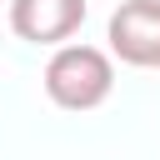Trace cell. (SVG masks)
I'll return each instance as SVG.
<instances>
[{
  "instance_id": "obj_1",
  "label": "cell",
  "mask_w": 160,
  "mask_h": 160,
  "mask_svg": "<svg viewBox=\"0 0 160 160\" xmlns=\"http://www.w3.org/2000/svg\"><path fill=\"white\" fill-rule=\"evenodd\" d=\"M110 90H115V60H110V50H100V45L65 40V45H55V55L45 60V95H50V105H60V110H75V115L100 110V105L110 100Z\"/></svg>"
},
{
  "instance_id": "obj_2",
  "label": "cell",
  "mask_w": 160,
  "mask_h": 160,
  "mask_svg": "<svg viewBox=\"0 0 160 160\" xmlns=\"http://www.w3.org/2000/svg\"><path fill=\"white\" fill-rule=\"evenodd\" d=\"M110 55L135 70H160V0H120L105 25Z\"/></svg>"
},
{
  "instance_id": "obj_3",
  "label": "cell",
  "mask_w": 160,
  "mask_h": 160,
  "mask_svg": "<svg viewBox=\"0 0 160 160\" xmlns=\"http://www.w3.org/2000/svg\"><path fill=\"white\" fill-rule=\"evenodd\" d=\"M85 25V0H10V30L30 45H65Z\"/></svg>"
}]
</instances>
